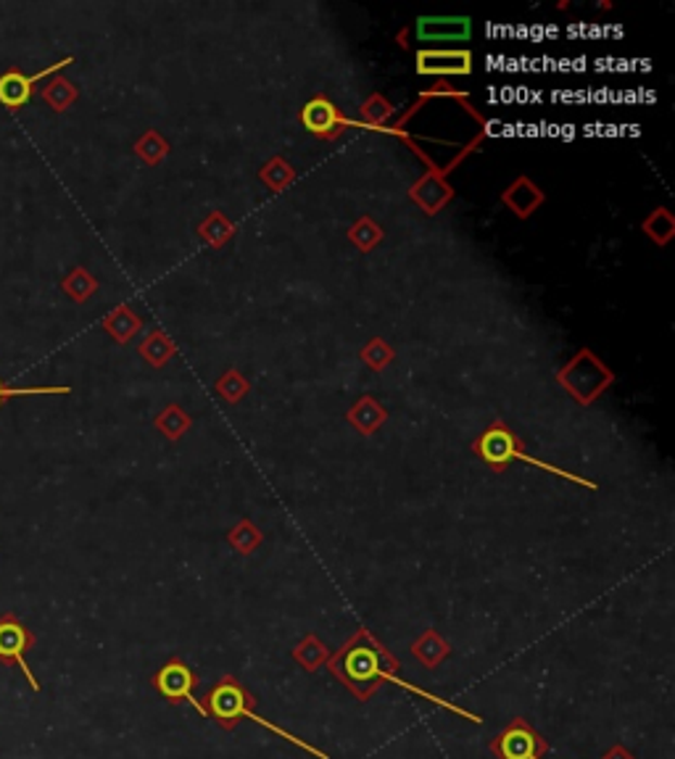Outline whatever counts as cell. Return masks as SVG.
<instances>
[{"label":"cell","mask_w":675,"mask_h":759,"mask_svg":"<svg viewBox=\"0 0 675 759\" xmlns=\"http://www.w3.org/2000/svg\"><path fill=\"white\" fill-rule=\"evenodd\" d=\"M201 707H204V718L214 720L219 728H225V731H235L238 722L241 720H251V722H259L262 728H267V731H272L275 736H280L282 741H288V744L298 746V749H304L306 755L317 757V759H330L328 751L317 749V746H311L309 741L298 738L296 733L285 731V728L275 725V722H269L267 718H262V715H256V696L251 694L245 685L238 681L235 676H222L217 683L208 689V694L204 696V702H201Z\"/></svg>","instance_id":"obj_2"},{"label":"cell","mask_w":675,"mask_h":759,"mask_svg":"<svg viewBox=\"0 0 675 759\" xmlns=\"http://www.w3.org/2000/svg\"><path fill=\"white\" fill-rule=\"evenodd\" d=\"M301 119H304L309 132H330L338 125V112L333 103L324 101V98H317V101L306 103Z\"/></svg>","instance_id":"obj_12"},{"label":"cell","mask_w":675,"mask_h":759,"mask_svg":"<svg viewBox=\"0 0 675 759\" xmlns=\"http://www.w3.org/2000/svg\"><path fill=\"white\" fill-rule=\"evenodd\" d=\"M601 759H636V757L631 755V751L625 749L623 744H615L610 751H604V757H601Z\"/></svg>","instance_id":"obj_18"},{"label":"cell","mask_w":675,"mask_h":759,"mask_svg":"<svg viewBox=\"0 0 675 759\" xmlns=\"http://www.w3.org/2000/svg\"><path fill=\"white\" fill-rule=\"evenodd\" d=\"M151 685L164 696L169 704H190L195 712L204 718V707L195 699V689H199V676H195L190 667L182 662L180 657L169 659L162 670H156V676L151 678Z\"/></svg>","instance_id":"obj_5"},{"label":"cell","mask_w":675,"mask_h":759,"mask_svg":"<svg viewBox=\"0 0 675 759\" xmlns=\"http://www.w3.org/2000/svg\"><path fill=\"white\" fill-rule=\"evenodd\" d=\"M324 665H328L330 676H333L335 681H341L343 685H346L357 702H370L372 696H375V691L380 689V685H383V681H391V683L402 685V689L409 691V694L420 696V699L433 702V704H438V707L449 709V712L459 715V718H464L470 722H483V718H477L475 712H468V709L457 707V704L444 699V696H435V694H431V691L420 689V685L402 681V678H398V672H402L398 659L389 652V648L380 644V641L367 628H359L357 633H354L352 639H348L341 648H338L335 654H330L328 662Z\"/></svg>","instance_id":"obj_1"},{"label":"cell","mask_w":675,"mask_h":759,"mask_svg":"<svg viewBox=\"0 0 675 759\" xmlns=\"http://www.w3.org/2000/svg\"><path fill=\"white\" fill-rule=\"evenodd\" d=\"M69 64H75V59L66 56L61 59L59 64H51L46 66V69L35 72L33 77L24 75L22 69H5L3 75H0V106H5L9 112H22V108L35 98V90H38L40 79H46L48 75H56L59 69H64V66Z\"/></svg>","instance_id":"obj_7"},{"label":"cell","mask_w":675,"mask_h":759,"mask_svg":"<svg viewBox=\"0 0 675 759\" xmlns=\"http://www.w3.org/2000/svg\"><path fill=\"white\" fill-rule=\"evenodd\" d=\"M72 388L66 385H38V388H11L3 377H0V409L5 407L16 396H66Z\"/></svg>","instance_id":"obj_15"},{"label":"cell","mask_w":675,"mask_h":759,"mask_svg":"<svg viewBox=\"0 0 675 759\" xmlns=\"http://www.w3.org/2000/svg\"><path fill=\"white\" fill-rule=\"evenodd\" d=\"M61 287H64V293L72 298V301L85 304L95 293L98 283H95L93 274L88 272V269L75 267L69 274H66L64 280H61Z\"/></svg>","instance_id":"obj_14"},{"label":"cell","mask_w":675,"mask_h":759,"mask_svg":"<svg viewBox=\"0 0 675 759\" xmlns=\"http://www.w3.org/2000/svg\"><path fill=\"white\" fill-rule=\"evenodd\" d=\"M138 324L140 322L135 320L127 306H122V309H116L114 314H109L106 320H103V327H106L109 333H112L119 343H125L127 338H130L135 330H138Z\"/></svg>","instance_id":"obj_16"},{"label":"cell","mask_w":675,"mask_h":759,"mask_svg":"<svg viewBox=\"0 0 675 759\" xmlns=\"http://www.w3.org/2000/svg\"><path fill=\"white\" fill-rule=\"evenodd\" d=\"M330 648L322 644V641L317 639V635H304V639L298 641L296 646H293V659L304 667L306 672H317L319 667H322L324 662H328V657H330Z\"/></svg>","instance_id":"obj_11"},{"label":"cell","mask_w":675,"mask_h":759,"mask_svg":"<svg viewBox=\"0 0 675 759\" xmlns=\"http://www.w3.org/2000/svg\"><path fill=\"white\" fill-rule=\"evenodd\" d=\"M412 654H415V659L422 667H428V670H435V667H438L446 657H449L451 646H449V641L441 639V635L431 628V630H425V633H422L420 639L415 641Z\"/></svg>","instance_id":"obj_10"},{"label":"cell","mask_w":675,"mask_h":759,"mask_svg":"<svg viewBox=\"0 0 675 759\" xmlns=\"http://www.w3.org/2000/svg\"><path fill=\"white\" fill-rule=\"evenodd\" d=\"M472 24L468 16H425L417 22V38L425 42L470 40Z\"/></svg>","instance_id":"obj_8"},{"label":"cell","mask_w":675,"mask_h":759,"mask_svg":"<svg viewBox=\"0 0 675 759\" xmlns=\"http://www.w3.org/2000/svg\"><path fill=\"white\" fill-rule=\"evenodd\" d=\"M488 749L496 759H544L549 741L525 718H514L499 736L491 738Z\"/></svg>","instance_id":"obj_3"},{"label":"cell","mask_w":675,"mask_h":759,"mask_svg":"<svg viewBox=\"0 0 675 759\" xmlns=\"http://www.w3.org/2000/svg\"><path fill=\"white\" fill-rule=\"evenodd\" d=\"M477 451H481V456L486 459V462H488L494 469H501V467H505V464L512 462V459H520V462L536 464V467L549 469V473H555V475L570 477V480H575V483H578V486H583V488H597V486H594V483L583 480V477H575V475H570V473H562V469L551 467V464H544V462H538V459H533V456L523 454V451L518 449V440H514L512 433L501 430V427H496V430L486 433L481 443H477Z\"/></svg>","instance_id":"obj_6"},{"label":"cell","mask_w":675,"mask_h":759,"mask_svg":"<svg viewBox=\"0 0 675 759\" xmlns=\"http://www.w3.org/2000/svg\"><path fill=\"white\" fill-rule=\"evenodd\" d=\"M40 98L53 108V112L64 114L66 108L77 101V85H72L66 77H53L42 85Z\"/></svg>","instance_id":"obj_13"},{"label":"cell","mask_w":675,"mask_h":759,"mask_svg":"<svg viewBox=\"0 0 675 759\" xmlns=\"http://www.w3.org/2000/svg\"><path fill=\"white\" fill-rule=\"evenodd\" d=\"M417 72L420 75H470L472 56L468 51H420Z\"/></svg>","instance_id":"obj_9"},{"label":"cell","mask_w":675,"mask_h":759,"mask_svg":"<svg viewBox=\"0 0 675 759\" xmlns=\"http://www.w3.org/2000/svg\"><path fill=\"white\" fill-rule=\"evenodd\" d=\"M35 646V635L29 633L27 626L14 615V612H5L0 615V662L3 665H16L27 678V683L33 685V691H40V681L35 678L33 667L27 665V652Z\"/></svg>","instance_id":"obj_4"},{"label":"cell","mask_w":675,"mask_h":759,"mask_svg":"<svg viewBox=\"0 0 675 759\" xmlns=\"http://www.w3.org/2000/svg\"><path fill=\"white\" fill-rule=\"evenodd\" d=\"M230 543L238 551H243V554H249V551H254L256 546H259L262 536H259V530H256L251 523H241V525H238L235 532H230Z\"/></svg>","instance_id":"obj_17"}]
</instances>
